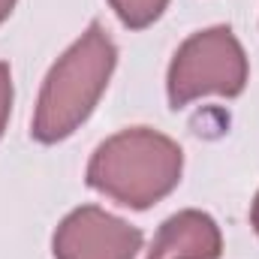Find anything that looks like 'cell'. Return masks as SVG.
Masks as SVG:
<instances>
[{
  "label": "cell",
  "mask_w": 259,
  "mask_h": 259,
  "mask_svg": "<svg viewBox=\"0 0 259 259\" xmlns=\"http://www.w3.org/2000/svg\"><path fill=\"white\" fill-rule=\"evenodd\" d=\"M118 64V49L100 21L91 27L58 58L36 100V115L30 136L42 145H55L88 121L100 97L109 88V78Z\"/></svg>",
  "instance_id": "1"
},
{
  "label": "cell",
  "mask_w": 259,
  "mask_h": 259,
  "mask_svg": "<svg viewBox=\"0 0 259 259\" xmlns=\"http://www.w3.org/2000/svg\"><path fill=\"white\" fill-rule=\"evenodd\" d=\"M181 169L184 154L178 142L151 127H130L94 151L88 184L124 208L145 211L178 187Z\"/></svg>",
  "instance_id": "2"
},
{
  "label": "cell",
  "mask_w": 259,
  "mask_h": 259,
  "mask_svg": "<svg viewBox=\"0 0 259 259\" xmlns=\"http://www.w3.org/2000/svg\"><path fill=\"white\" fill-rule=\"evenodd\" d=\"M247 55L229 27H208L193 33L169 64V103L181 109L199 97H238L247 88Z\"/></svg>",
  "instance_id": "3"
},
{
  "label": "cell",
  "mask_w": 259,
  "mask_h": 259,
  "mask_svg": "<svg viewBox=\"0 0 259 259\" xmlns=\"http://www.w3.org/2000/svg\"><path fill=\"white\" fill-rule=\"evenodd\" d=\"M52 250L55 259H136L142 232L97 205H81L58 226Z\"/></svg>",
  "instance_id": "4"
},
{
  "label": "cell",
  "mask_w": 259,
  "mask_h": 259,
  "mask_svg": "<svg viewBox=\"0 0 259 259\" xmlns=\"http://www.w3.org/2000/svg\"><path fill=\"white\" fill-rule=\"evenodd\" d=\"M223 235L220 226L202 211L172 214L154 235L148 259H220Z\"/></svg>",
  "instance_id": "5"
},
{
  "label": "cell",
  "mask_w": 259,
  "mask_h": 259,
  "mask_svg": "<svg viewBox=\"0 0 259 259\" xmlns=\"http://www.w3.org/2000/svg\"><path fill=\"white\" fill-rule=\"evenodd\" d=\"M109 3L130 30L151 27L169 6V0H109Z\"/></svg>",
  "instance_id": "6"
},
{
  "label": "cell",
  "mask_w": 259,
  "mask_h": 259,
  "mask_svg": "<svg viewBox=\"0 0 259 259\" xmlns=\"http://www.w3.org/2000/svg\"><path fill=\"white\" fill-rule=\"evenodd\" d=\"M9 112H12V72L0 61V139H3L6 124H9Z\"/></svg>",
  "instance_id": "7"
},
{
  "label": "cell",
  "mask_w": 259,
  "mask_h": 259,
  "mask_svg": "<svg viewBox=\"0 0 259 259\" xmlns=\"http://www.w3.org/2000/svg\"><path fill=\"white\" fill-rule=\"evenodd\" d=\"M12 6H15V0H0V24L9 18V12H12Z\"/></svg>",
  "instance_id": "8"
},
{
  "label": "cell",
  "mask_w": 259,
  "mask_h": 259,
  "mask_svg": "<svg viewBox=\"0 0 259 259\" xmlns=\"http://www.w3.org/2000/svg\"><path fill=\"white\" fill-rule=\"evenodd\" d=\"M250 220H253V229H256V235H259V193H256V199H253V211H250Z\"/></svg>",
  "instance_id": "9"
}]
</instances>
